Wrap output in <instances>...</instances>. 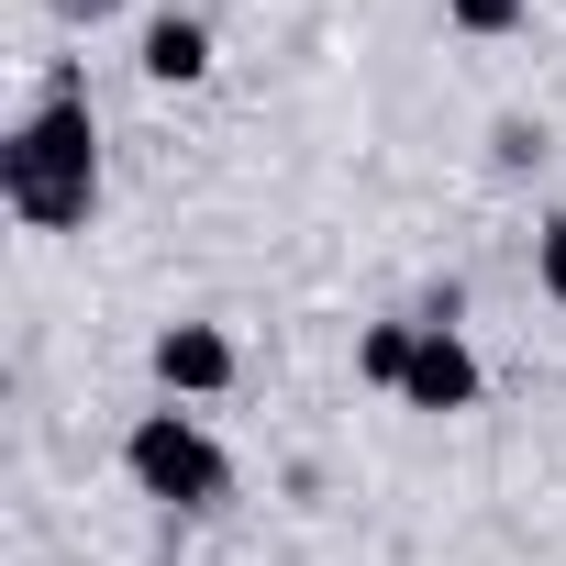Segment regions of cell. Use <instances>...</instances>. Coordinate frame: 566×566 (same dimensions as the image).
Wrapping results in <instances>:
<instances>
[{"label": "cell", "mask_w": 566, "mask_h": 566, "mask_svg": "<svg viewBox=\"0 0 566 566\" xmlns=\"http://www.w3.org/2000/svg\"><path fill=\"white\" fill-rule=\"evenodd\" d=\"M0 211L23 233H90V211H101V112H90L78 78H56L0 134Z\"/></svg>", "instance_id": "obj_1"}, {"label": "cell", "mask_w": 566, "mask_h": 566, "mask_svg": "<svg viewBox=\"0 0 566 566\" xmlns=\"http://www.w3.org/2000/svg\"><path fill=\"white\" fill-rule=\"evenodd\" d=\"M123 478L156 500V511H222L233 500V455H222V433L200 422V411H134V433H123Z\"/></svg>", "instance_id": "obj_2"}, {"label": "cell", "mask_w": 566, "mask_h": 566, "mask_svg": "<svg viewBox=\"0 0 566 566\" xmlns=\"http://www.w3.org/2000/svg\"><path fill=\"white\" fill-rule=\"evenodd\" d=\"M422 323V312H411ZM489 400V367H478V345H467V323H422V345H411V378H400V411H433V422H455V411H478Z\"/></svg>", "instance_id": "obj_3"}, {"label": "cell", "mask_w": 566, "mask_h": 566, "mask_svg": "<svg viewBox=\"0 0 566 566\" xmlns=\"http://www.w3.org/2000/svg\"><path fill=\"white\" fill-rule=\"evenodd\" d=\"M145 367H156V389H167L178 411H200V400H222V389L244 378V356H233L222 323H167V334L145 345Z\"/></svg>", "instance_id": "obj_4"}, {"label": "cell", "mask_w": 566, "mask_h": 566, "mask_svg": "<svg viewBox=\"0 0 566 566\" xmlns=\"http://www.w3.org/2000/svg\"><path fill=\"white\" fill-rule=\"evenodd\" d=\"M134 67H145L156 90H200V78H211V23H200V12H178V0H167V12H145Z\"/></svg>", "instance_id": "obj_5"}, {"label": "cell", "mask_w": 566, "mask_h": 566, "mask_svg": "<svg viewBox=\"0 0 566 566\" xmlns=\"http://www.w3.org/2000/svg\"><path fill=\"white\" fill-rule=\"evenodd\" d=\"M411 345H422V323H411V312H400V323H367V334H356V378L400 400V378H411Z\"/></svg>", "instance_id": "obj_6"}, {"label": "cell", "mask_w": 566, "mask_h": 566, "mask_svg": "<svg viewBox=\"0 0 566 566\" xmlns=\"http://www.w3.org/2000/svg\"><path fill=\"white\" fill-rule=\"evenodd\" d=\"M489 167H500V178H533V167H544V123L500 112V123H489Z\"/></svg>", "instance_id": "obj_7"}, {"label": "cell", "mask_w": 566, "mask_h": 566, "mask_svg": "<svg viewBox=\"0 0 566 566\" xmlns=\"http://www.w3.org/2000/svg\"><path fill=\"white\" fill-rule=\"evenodd\" d=\"M444 23H455V34H478V45H500V34H522V23H533V0H444Z\"/></svg>", "instance_id": "obj_8"}, {"label": "cell", "mask_w": 566, "mask_h": 566, "mask_svg": "<svg viewBox=\"0 0 566 566\" xmlns=\"http://www.w3.org/2000/svg\"><path fill=\"white\" fill-rule=\"evenodd\" d=\"M533 290H544V301L566 312V211H555V222L533 233Z\"/></svg>", "instance_id": "obj_9"}, {"label": "cell", "mask_w": 566, "mask_h": 566, "mask_svg": "<svg viewBox=\"0 0 566 566\" xmlns=\"http://www.w3.org/2000/svg\"><path fill=\"white\" fill-rule=\"evenodd\" d=\"M56 12H67V23H112V12H123V0H56Z\"/></svg>", "instance_id": "obj_10"}]
</instances>
